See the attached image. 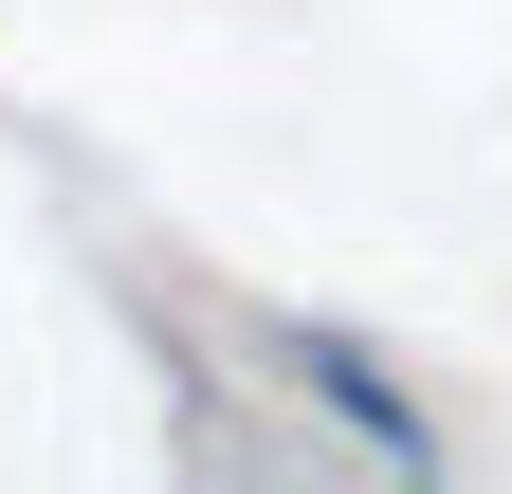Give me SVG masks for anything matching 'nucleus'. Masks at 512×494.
I'll list each match as a JSON object with an SVG mask.
<instances>
[{
	"mask_svg": "<svg viewBox=\"0 0 512 494\" xmlns=\"http://www.w3.org/2000/svg\"><path fill=\"white\" fill-rule=\"evenodd\" d=\"M256 348H275V366H293V385H330V403L366 421V458H421V403H403V385H384V366H366L348 330H293V312H275V330H256Z\"/></svg>",
	"mask_w": 512,
	"mask_h": 494,
	"instance_id": "nucleus-1",
	"label": "nucleus"
}]
</instances>
